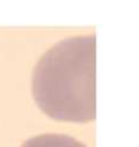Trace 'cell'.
<instances>
[{
	"instance_id": "1",
	"label": "cell",
	"mask_w": 139,
	"mask_h": 147,
	"mask_svg": "<svg viewBox=\"0 0 139 147\" xmlns=\"http://www.w3.org/2000/svg\"><path fill=\"white\" fill-rule=\"evenodd\" d=\"M34 101L49 117L67 123L96 119V36H70L38 59L31 78Z\"/></svg>"
},
{
	"instance_id": "2",
	"label": "cell",
	"mask_w": 139,
	"mask_h": 147,
	"mask_svg": "<svg viewBox=\"0 0 139 147\" xmlns=\"http://www.w3.org/2000/svg\"><path fill=\"white\" fill-rule=\"evenodd\" d=\"M20 147H86L77 139L62 134H42L32 136Z\"/></svg>"
}]
</instances>
